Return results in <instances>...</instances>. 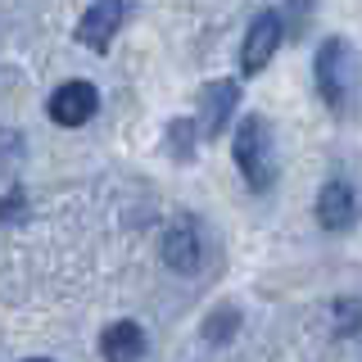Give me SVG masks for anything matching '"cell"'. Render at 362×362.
<instances>
[{
  "label": "cell",
  "mask_w": 362,
  "mask_h": 362,
  "mask_svg": "<svg viewBox=\"0 0 362 362\" xmlns=\"http://www.w3.org/2000/svg\"><path fill=\"white\" fill-rule=\"evenodd\" d=\"M358 218V199L354 190H349V181H326L322 190H317V222H322V231H349Z\"/></svg>",
  "instance_id": "ba28073f"
},
{
  "label": "cell",
  "mask_w": 362,
  "mask_h": 362,
  "mask_svg": "<svg viewBox=\"0 0 362 362\" xmlns=\"http://www.w3.org/2000/svg\"><path fill=\"white\" fill-rule=\"evenodd\" d=\"M163 263L173 267V272H181V276L199 272V263H204V235H199L195 218H177L173 226H168V235H163Z\"/></svg>",
  "instance_id": "8992f818"
},
{
  "label": "cell",
  "mask_w": 362,
  "mask_h": 362,
  "mask_svg": "<svg viewBox=\"0 0 362 362\" xmlns=\"http://www.w3.org/2000/svg\"><path fill=\"white\" fill-rule=\"evenodd\" d=\"M145 349H150V339L136 322H109L105 335H100V358L105 362H145Z\"/></svg>",
  "instance_id": "9c48e42d"
},
{
  "label": "cell",
  "mask_w": 362,
  "mask_h": 362,
  "mask_svg": "<svg viewBox=\"0 0 362 362\" xmlns=\"http://www.w3.org/2000/svg\"><path fill=\"white\" fill-rule=\"evenodd\" d=\"M235 331H240V313L235 308H213L204 317V339H209V344H222V339H231Z\"/></svg>",
  "instance_id": "8fae6325"
},
{
  "label": "cell",
  "mask_w": 362,
  "mask_h": 362,
  "mask_svg": "<svg viewBox=\"0 0 362 362\" xmlns=\"http://www.w3.org/2000/svg\"><path fill=\"white\" fill-rule=\"evenodd\" d=\"M195 136H199V122H190V118L168 122V154H177L181 163L195 158Z\"/></svg>",
  "instance_id": "30bf717a"
},
{
  "label": "cell",
  "mask_w": 362,
  "mask_h": 362,
  "mask_svg": "<svg viewBox=\"0 0 362 362\" xmlns=\"http://www.w3.org/2000/svg\"><path fill=\"white\" fill-rule=\"evenodd\" d=\"M231 158L240 168L249 190H272L276 181V141H272V127L263 113H249V118L235 122V141H231Z\"/></svg>",
  "instance_id": "6da1fadb"
},
{
  "label": "cell",
  "mask_w": 362,
  "mask_h": 362,
  "mask_svg": "<svg viewBox=\"0 0 362 362\" xmlns=\"http://www.w3.org/2000/svg\"><path fill=\"white\" fill-rule=\"evenodd\" d=\"M235 105H240V82H213L199 95V136H222V127L231 122Z\"/></svg>",
  "instance_id": "52a82bcc"
},
{
  "label": "cell",
  "mask_w": 362,
  "mask_h": 362,
  "mask_svg": "<svg viewBox=\"0 0 362 362\" xmlns=\"http://www.w3.org/2000/svg\"><path fill=\"white\" fill-rule=\"evenodd\" d=\"M317 90L331 105V113H344L358 95V54L344 37H326L317 50Z\"/></svg>",
  "instance_id": "7a4b0ae2"
},
{
  "label": "cell",
  "mask_w": 362,
  "mask_h": 362,
  "mask_svg": "<svg viewBox=\"0 0 362 362\" xmlns=\"http://www.w3.org/2000/svg\"><path fill=\"white\" fill-rule=\"evenodd\" d=\"M95 109H100V90L90 82H64L45 100V113H50V122H59V127H82V122L95 118Z\"/></svg>",
  "instance_id": "277c9868"
},
{
  "label": "cell",
  "mask_w": 362,
  "mask_h": 362,
  "mask_svg": "<svg viewBox=\"0 0 362 362\" xmlns=\"http://www.w3.org/2000/svg\"><path fill=\"white\" fill-rule=\"evenodd\" d=\"M23 209H28V195H23V186H14L5 199H0V222H14Z\"/></svg>",
  "instance_id": "7c38bea8"
},
{
  "label": "cell",
  "mask_w": 362,
  "mask_h": 362,
  "mask_svg": "<svg viewBox=\"0 0 362 362\" xmlns=\"http://www.w3.org/2000/svg\"><path fill=\"white\" fill-rule=\"evenodd\" d=\"M122 14H127L122 0H95V5L77 18V41H82L86 50L105 54L113 45V37H118V28H122Z\"/></svg>",
  "instance_id": "5b68a950"
},
{
  "label": "cell",
  "mask_w": 362,
  "mask_h": 362,
  "mask_svg": "<svg viewBox=\"0 0 362 362\" xmlns=\"http://www.w3.org/2000/svg\"><path fill=\"white\" fill-rule=\"evenodd\" d=\"M28 362H45V358H28Z\"/></svg>",
  "instance_id": "4fadbf2b"
},
{
  "label": "cell",
  "mask_w": 362,
  "mask_h": 362,
  "mask_svg": "<svg viewBox=\"0 0 362 362\" xmlns=\"http://www.w3.org/2000/svg\"><path fill=\"white\" fill-rule=\"evenodd\" d=\"M281 37H286V23H281L276 9H263L254 23H249L245 41H240V73L245 77H258L263 68L272 64V54H276Z\"/></svg>",
  "instance_id": "3957f363"
}]
</instances>
